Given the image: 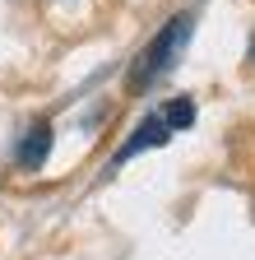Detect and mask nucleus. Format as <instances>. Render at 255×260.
<instances>
[{"instance_id":"nucleus-1","label":"nucleus","mask_w":255,"mask_h":260,"mask_svg":"<svg viewBox=\"0 0 255 260\" xmlns=\"http://www.w3.org/2000/svg\"><path fill=\"white\" fill-rule=\"evenodd\" d=\"M190 14H172L167 23H163V32H158V38L135 56V65H130V79H125V88L130 93H144L149 84H158L163 79L172 65H176V56H181V47L190 42Z\"/></svg>"},{"instance_id":"nucleus-2","label":"nucleus","mask_w":255,"mask_h":260,"mask_svg":"<svg viewBox=\"0 0 255 260\" xmlns=\"http://www.w3.org/2000/svg\"><path fill=\"white\" fill-rule=\"evenodd\" d=\"M167 140H172V130H167L163 112H149V116H144V121L135 125V135L121 144V153H116V158L107 162V172H112V168H121V162H130V158H135V153H144V149H163Z\"/></svg>"},{"instance_id":"nucleus-3","label":"nucleus","mask_w":255,"mask_h":260,"mask_svg":"<svg viewBox=\"0 0 255 260\" xmlns=\"http://www.w3.org/2000/svg\"><path fill=\"white\" fill-rule=\"evenodd\" d=\"M47 158H51V121L42 116V121H33V125L23 130V140L14 149V168L19 172H42Z\"/></svg>"},{"instance_id":"nucleus-4","label":"nucleus","mask_w":255,"mask_h":260,"mask_svg":"<svg viewBox=\"0 0 255 260\" xmlns=\"http://www.w3.org/2000/svg\"><path fill=\"white\" fill-rule=\"evenodd\" d=\"M195 116H200V107H195V98H172V103L163 107V121H167V130H172V135H181V130H190V125H195Z\"/></svg>"},{"instance_id":"nucleus-5","label":"nucleus","mask_w":255,"mask_h":260,"mask_svg":"<svg viewBox=\"0 0 255 260\" xmlns=\"http://www.w3.org/2000/svg\"><path fill=\"white\" fill-rule=\"evenodd\" d=\"M246 65H250V70H255V38H250V51H246Z\"/></svg>"}]
</instances>
